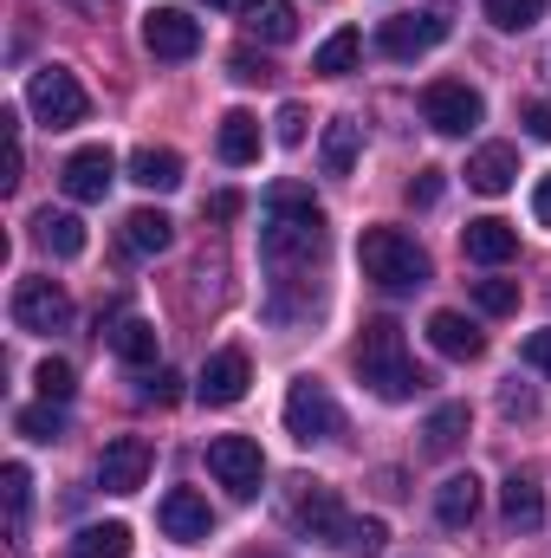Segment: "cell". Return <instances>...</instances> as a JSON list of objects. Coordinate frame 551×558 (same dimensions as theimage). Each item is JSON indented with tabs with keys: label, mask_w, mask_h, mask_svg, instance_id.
Here are the masks:
<instances>
[{
	"label": "cell",
	"mask_w": 551,
	"mask_h": 558,
	"mask_svg": "<svg viewBox=\"0 0 551 558\" xmlns=\"http://www.w3.org/2000/svg\"><path fill=\"white\" fill-rule=\"evenodd\" d=\"M137 397H143V403H162V410H169V403H182V377H175V371H149Z\"/></svg>",
	"instance_id": "obj_38"
},
{
	"label": "cell",
	"mask_w": 551,
	"mask_h": 558,
	"mask_svg": "<svg viewBox=\"0 0 551 558\" xmlns=\"http://www.w3.org/2000/svg\"><path fill=\"white\" fill-rule=\"evenodd\" d=\"M201 215H208V221H234V215H241V195H234V189H221V195H208V202H201Z\"/></svg>",
	"instance_id": "obj_43"
},
{
	"label": "cell",
	"mask_w": 551,
	"mask_h": 558,
	"mask_svg": "<svg viewBox=\"0 0 551 558\" xmlns=\"http://www.w3.org/2000/svg\"><path fill=\"white\" fill-rule=\"evenodd\" d=\"M26 111H33L46 131H72V124L91 118V98H85V85H78L65 65H39V72L26 78Z\"/></svg>",
	"instance_id": "obj_4"
},
{
	"label": "cell",
	"mask_w": 551,
	"mask_h": 558,
	"mask_svg": "<svg viewBox=\"0 0 551 558\" xmlns=\"http://www.w3.org/2000/svg\"><path fill=\"white\" fill-rule=\"evenodd\" d=\"M461 254H467L474 267H506V260L519 254V228L500 221V215H480V221L461 228Z\"/></svg>",
	"instance_id": "obj_16"
},
{
	"label": "cell",
	"mask_w": 551,
	"mask_h": 558,
	"mask_svg": "<svg viewBox=\"0 0 551 558\" xmlns=\"http://www.w3.org/2000/svg\"><path fill=\"white\" fill-rule=\"evenodd\" d=\"M532 215H539V228H551V175H539V189H532Z\"/></svg>",
	"instance_id": "obj_45"
},
{
	"label": "cell",
	"mask_w": 551,
	"mask_h": 558,
	"mask_svg": "<svg viewBox=\"0 0 551 558\" xmlns=\"http://www.w3.org/2000/svg\"><path fill=\"white\" fill-rule=\"evenodd\" d=\"M143 481H149V441H143V435L105 441V454H98V487H105V494H137Z\"/></svg>",
	"instance_id": "obj_13"
},
{
	"label": "cell",
	"mask_w": 551,
	"mask_h": 558,
	"mask_svg": "<svg viewBox=\"0 0 551 558\" xmlns=\"http://www.w3.org/2000/svg\"><path fill=\"white\" fill-rule=\"evenodd\" d=\"M441 189H448V175H441V169H421V175L409 182V202H415V208H434V202H441Z\"/></svg>",
	"instance_id": "obj_40"
},
{
	"label": "cell",
	"mask_w": 551,
	"mask_h": 558,
	"mask_svg": "<svg viewBox=\"0 0 551 558\" xmlns=\"http://www.w3.org/2000/svg\"><path fill=\"white\" fill-rule=\"evenodd\" d=\"M480 7H487V20H493L500 33H526V26L546 20V0H480Z\"/></svg>",
	"instance_id": "obj_32"
},
{
	"label": "cell",
	"mask_w": 551,
	"mask_h": 558,
	"mask_svg": "<svg viewBox=\"0 0 551 558\" xmlns=\"http://www.w3.org/2000/svg\"><path fill=\"white\" fill-rule=\"evenodd\" d=\"M305 124H311V118H305V105H279V118H273V137L285 143V149H298V143H305Z\"/></svg>",
	"instance_id": "obj_39"
},
{
	"label": "cell",
	"mask_w": 551,
	"mask_h": 558,
	"mask_svg": "<svg viewBox=\"0 0 551 558\" xmlns=\"http://www.w3.org/2000/svg\"><path fill=\"white\" fill-rule=\"evenodd\" d=\"M338 428H344L338 397L318 377H292V390H285V435L298 448H318V441H338Z\"/></svg>",
	"instance_id": "obj_5"
},
{
	"label": "cell",
	"mask_w": 551,
	"mask_h": 558,
	"mask_svg": "<svg viewBox=\"0 0 551 558\" xmlns=\"http://www.w3.org/2000/svg\"><path fill=\"white\" fill-rule=\"evenodd\" d=\"M357 52H364V33L344 26V33H331V39L311 52V72H318V78H344V72H357Z\"/></svg>",
	"instance_id": "obj_28"
},
{
	"label": "cell",
	"mask_w": 551,
	"mask_h": 558,
	"mask_svg": "<svg viewBox=\"0 0 551 558\" xmlns=\"http://www.w3.org/2000/svg\"><path fill=\"white\" fill-rule=\"evenodd\" d=\"M500 513H506V526H519V533L546 526V487H539L532 474H506V487H500Z\"/></svg>",
	"instance_id": "obj_22"
},
{
	"label": "cell",
	"mask_w": 551,
	"mask_h": 558,
	"mask_svg": "<svg viewBox=\"0 0 551 558\" xmlns=\"http://www.w3.org/2000/svg\"><path fill=\"white\" fill-rule=\"evenodd\" d=\"M72 558H131V526H124V520L85 526V533L72 539Z\"/></svg>",
	"instance_id": "obj_29"
},
{
	"label": "cell",
	"mask_w": 551,
	"mask_h": 558,
	"mask_svg": "<svg viewBox=\"0 0 551 558\" xmlns=\"http://www.w3.org/2000/svg\"><path fill=\"white\" fill-rule=\"evenodd\" d=\"M260 254L273 274V318H285V292L311 274V260L325 254V208L311 202L305 182H273L267 189V228H260Z\"/></svg>",
	"instance_id": "obj_1"
},
{
	"label": "cell",
	"mask_w": 551,
	"mask_h": 558,
	"mask_svg": "<svg viewBox=\"0 0 551 558\" xmlns=\"http://www.w3.org/2000/svg\"><path fill=\"white\" fill-rule=\"evenodd\" d=\"M519 357H526L532 371H546V377H551V331H532V338L519 344Z\"/></svg>",
	"instance_id": "obj_42"
},
{
	"label": "cell",
	"mask_w": 551,
	"mask_h": 558,
	"mask_svg": "<svg viewBox=\"0 0 551 558\" xmlns=\"http://www.w3.org/2000/svg\"><path fill=\"white\" fill-rule=\"evenodd\" d=\"M208 474H215L234 500H254L260 481H267V454H260V441H247V435H215V441H208Z\"/></svg>",
	"instance_id": "obj_7"
},
{
	"label": "cell",
	"mask_w": 551,
	"mask_h": 558,
	"mask_svg": "<svg viewBox=\"0 0 551 558\" xmlns=\"http://www.w3.org/2000/svg\"><path fill=\"white\" fill-rule=\"evenodd\" d=\"M143 46L156 59H195L201 52V20L188 7H149L143 13Z\"/></svg>",
	"instance_id": "obj_11"
},
{
	"label": "cell",
	"mask_w": 551,
	"mask_h": 558,
	"mask_svg": "<svg viewBox=\"0 0 551 558\" xmlns=\"http://www.w3.org/2000/svg\"><path fill=\"white\" fill-rule=\"evenodd\" d=\"M33 384H39V397H46V403H65V397L78 390V377H72V364H65V357H46V364L33 371Z\"/></svg>",
	"instance_id": "obj_35"
},
{
	"label": "cell",
	"mask_w": 551,
	"mask_h": 558,
	"mask_svg": "<svg viewBox=\"0 0 551 558\" xmlns=\"http://www.w3.org/2000/svg\"><path fill=\"white\" fill-rule=\"evenodd\" d=\"M156 520H162V533H169L175 546H208V533H215V513H208V500H201L195 487H169Z\"/></svg>",
	"instance_id": "obj_15"
},
{
	"label": "cell",
	"mask_w": 551,
	"mask_h": 558,
	"mask_svg": "<svg viewBox=\"0 0 551 558\" xmlns=\"http://www.w3.org/2000/svg\"><path fill=\"white\" fill-rule=\"evenodd\" d=\"M13 325L33 331V338L65 331V325H72V299H65V286H52V279H20V286H13Z\"/></svg>",
	"instance_id": "obj_9"
},
{
	"label": "cell",
	"mask_w": 551,
	"mask_h": 558,
	"mask_svg": "<svg viewBox=\"0 0 551 558\" xmlns=\"http://www.w3.org/2000/svg\"><path fill=\"white\" fill-rule=\"evenodd\" d=\"M215 149H221V162L247 169V162L260 156V118H254V111H228L221 131H215Z\"/></svg>",
	"instance_id": "obj_24"
},
{
	"label": "cell",
	"mask_w": 551,
	"mask_h": 558,
	"mask_svg": "<svg viewBox=\"0 0 551 558\" xmlns=\"http://www.w3.org/2000/svg\"><path fill=\"white\" fill-rule=\"evenodd\" d=\"M357 267H364L370 286H383V292H415V286H428V254L415 247V234H403V228H364Z\"/></svg>",
	"instance_id": "obj_3"
},
{
	"label": "cell",
	"mask_w": 551,
	"mask_h": 558,
	"mask_svg": "<svg viewBox=\"0 0 551 558\" xmlns=\"http://www.w3.org/2000/svg\"><path fill=\"white\" fill-rule=\"evenodd\" d=\"M513 175H519V149L513 143H487L480 156H467V189H480V195H506Z\"/></svg>",
	"instance_id": "obj_18"
},
{
	"label": "cell",
	"mask_w": 551,
	"mask_h": 558,
	"mask_svg": "<svg viewBox=\"0 0 551 558\" xmlns=\"http://www.w3.org/2000/svg\"><path fill=\"white\" fill-rule=\"evenodd\" d=\"M0 487H7V520H13V533H20V526H26V500H33V474H26L20 461H7Z\"/></svg>",
	"instance_id": "obj_36"
},
{
	"label": "cell",
	"mask_w": 551,
	"mask_h": 558,
	"mask_svg": "<svg viewBox=\"0 0 551 558\" xmlns=\"http://www.w3.org/2000/svg\"><path fill=\"white\" fill-rule=\"evenodd\" d=\"M247 384H254L247 351H215V357L201 364V377H195V397H201L208 410H234V403L247 397Z\"/></svg>",
	"instance_id": "obj_12"
},
{
	"label": "cell",
	"mask_w": 551,
	"mask_h": 558,
	"mask_svg": "<svg viewBox=\"0 0 551 558\" xmlns=\"http://www.w3.org/2000/svg\"><path fill=\"white\" fill-rule=\"evenodd\" d=\"M338 553H344V558H383V553H390V526H383V520H351Z\"/></svg>",
	"instance_id": "obj_31"
},
{
	"label": "cell",
	"mask_w": 551,
	"mask_h": 558,
	"mask_svg": "<svg viewBox=\"0 0 551 558\" xmlns=\"http://www.w3.org/2000/svg\"><path fill=\"white\" fill-rule=\"evenodd\" d=\"M234 20H241L254 39H267V46H285V39L298 33L292 0H234Z\"/></svg>",
	"instance_id": "obj_17"
},
{
	"label": "cell",
	"mask_w": 551,
	"mask_h": 558,
	"mask_svg": "<svg viewBox=\"0 0 551 558\" xmlns=\"http://www.w3.org/2000/svg\"><path fill=\"white\" fill-rule=\"evenodd\" d=\"M428 344L441 351V357H454V364H474V357H487V338L461 318V312H434L428 318Z\"/></svg>",
	"instance_id": "obj_19"
},
{
	"label": "cell",
	"mask_w": 551,
	"mask_h": 558,
	"mask_svg": "<svg viewBox=\"0 0 551 558\" xmlns=\"http://www.w3.org/2000/svg\"><path fill=\"white\" fill-rule=\"evenodd\" d=\"M228 72H234L241 85H260V78H273V65H267V59H254V52H234V59H228Z\"/></svg>",
	"instance_id": "obj_41"
},
{
	"label": "cell",
	"mask_w": 551,
	"mask_h": 558,
	"mask_svg": "<svg viewBox=\"0 0 551 558\" xmlns=\"http://www.w3.org/2000/svg\"><path fill=\"white\" fill-rule=\"evenodd\" d=\"M546 72H551V52H546Z\"/></svg>",
	"instance_id": "obj_46"
},
{
	"label": "cell",
	"mask_w": 551,
	"mask_h": 558,
	"mask_svg": "<svg viewBox=\"0 0 551 558\" xmlns=\"http://www.w3.org/2000/svg\"><path fill=\"white\" fill-rule=\"evenodd\" d=\"M357 149H364V124L357 118H331L325 124V143H318V162H325V175H351L357 169Z\"/></svg>",
	"instance_id": "obj_23"
},
{
	"label": "cell",
	"mask_w": 551,
	"mask_h": 558,
	"mask_svg": "<svg viewBox=\"0 0 551 558\" xmlns=\"http://www.w3.org/2000/svg\"><path fill=\"white\" fill-rule=\"evenodd\" d=\"M13 428H20L26 441H59V435H65V410H59V403H33V410L13 416Z\"/></svg>",
	"instance_id": "obj_33"
},
{
	"label": "cell",
	"mask_w": 551,
	"mask_h": 558,
	"mask_svg": "<svg viewBox=\"0 0 551 558\" xmlns=\"http://www.w3.org/2000/svg\"><path fill=\"white\" fill-rule=\"evenodd\" d=\"M467 428H474V410H467V403H441L434 416L421 422V448H428V454H454V448L467 441Z\"/></svg>",
	"instance_id": "obj_26"
},
{
	"label": "cell",
	"mask_w": 551,
	"mask_h": 558,
	"mask_svg": "<svg viewBox=\"0 0 551 558\" xmlns=\"http://www.w3.org/2000/svg\"><path fill=\"white\" fill-rule=\"evenodd\" d=\"M500 416L506 422H539V397H532V384H500Z\"/></svg>",
	"instance_id": "obj_37"
},
{
	"label": "cell",
	"mask_w": 551,
	"mask_h": 558,
	"mask_svg": "<svg viewBox=\"0 0 551 558\" xmlns=\"http://www.w3.org/2000/svg\"><path fill=\"white\" fill-rule=\"evenodd\" d=\"M357 377H364V390L383 397V403H409L415 390H428V371L409 357L396 318H370V325H364V338H357Z\"/></svg>",
	"instance_id": "obj_2"
},
{
	"label": "cell",
	"mask_w": 551,
	"mask_h": 558,
	"mask_svg": "<svg viewBox=\"0 0 551 558\" xmlns=\"http://www.w3.org/2000/svg\"><path fill=\"white\" fill-rule=\"evenodd\" d=\"M526 131L539 143H551V98H539V105H526Z\"/></svg>",
	"instance_id": "obj_44"
},
{
	"label": "cell",
	"mask_w": 551,
	"mask_h": 558,
	"mask_svg": "<svg viewBox=\"0 0 551 558\" xmlns=\"http://www.w3.org/2000/svg\"><path fill=\"white\" fill-rule=\"evenodd\" d=\"M131 182L149 189V195L182 189V156H175V149H137V156H131Z\"/></svg>",
	"instance_id": "obj_27"
},
{
	"label": "cell",
	"mask_w": 551,
	"mask_h": 558,
	"mask_svg": "<svg viewBox=\"0 0 551 558\" xmlns=\"http://www.w3.org/2000/svg\"><path fill=\"white\" fill-rule=\"evenodd\" d=\"M65 195L72 202H105L111 195V182H118V156L105 149V143H85L78 156H65Z\"/></svg>",
	"instance_id": "obj_14"
},
{
	"label": "cell",
	"mask_w": 551,
	"mask_h": 558,
	"mask_svg": "<svg viewBox=\"0 0 551 558\" xmlns=\"http://www.w3.org/2000/svg\"><path fill=\"white\" fill-rule=\"evenodd\" d=\"M448 39V13L441 7H428V13H390L383 26H377V46L390 52V59H421V52H434Z\"/></svg>",
	"instance_id": "obj_10"
},
{
	"label": "cell",
	"mask_w": 551,
	"mask_h": 558,
	"mask_svg": "<svg viewBox=\"0 0 551 558\" xmlns=\"http://www.w3.org/2000/svg\"><path fill=\"white\" fill-rule=\"evenodd\" d=\"M480 118H487V105H480V92L461 85V78H434V85L421 92V124L441 131V137H467Z\"/></svg>",
	"instance_id": "obj_8"
},
{
	"label": "cell",
	"mask_w": 551,
	"mask_h": 558,
	"mask_svg": "<svg viewBox=\"0 0 551 558\" xmlns=\"http://www.w3.org/2000/svg\"><path fill=\"white\" fill-rule=\"evenodd\" d=\"M111 351L124 364H156V325L149 318H118L111 325Z\"/></svg>",
	"instance_id": "obj_30"
},
{
	"label": "cell",
	"mask_w": 551,
	"mask_h": 558,
	"mask_svg": "<svg viewBox=\"0 0 551 558\" xmlns=\"http://www.w3.org/2000/svg\"><path fill=\"white\" fill-rule=\"evenodd\" d=\"M474 305L493 312V318L519 312V279H474Z\"/></svg>",
	"instance_id": "obj_34"
},
{
	"label": "cell",
	"mask_w": 551,
	"mask_h": 558,
	"mask_svg": "<svg viewBox=\"0 0 551 558\" xmlns=\"http://www.w3.org/2000/svg\"><path fill=\"white\" fill-rule=\"evenodd\" d=\"M169 241H175V221H169L162 208H137V215H124V254L149 260V254H162Z\"/></svg>",
	"instance_id": "obj_25"
},
{
	"label": "cell",
	"mask_w": 551,
	"mask_h": 558,
	"mask_svg": "<svg viewBox=\"0 0 551 558\" xmlns=\"http://www.w3.org/2000/svg\"><path fill=\"white\" fill-rule=\"evenodd\" d=\"M285 513H292V526H298L305 539L344 546V526H351V513L338 507V487H325V481L298 474V481H292V494H285Z\"/></svg>",
	"instance_id": "obj_6"
},
{
	"label": "cell",
	"mask_w": 551,
	"mask_h": 558,
	"mask_svg": "<svg viewBox=\"0 0 551 558\" xmlns=\"http://www.w3.org/2000/svg\"><path fill=\"white\" fill-rule=\"evenodd\" d=\"M33 241H39L46 254H59V260H78V254H85V221L65 215V208H39V215H33Z\"/></svg>",
	"instance_id": "obj_20"
},
{
	"label": "cell",
	"mask_w": 551,
	"mask_h": 558,
	"mask_svg": "<svg viewBox=\"0 0 551 558\" xmlns=\"http://www.w3.org/2000/svg\"><path fill=\"white\" fill-rule=\"evenodd\" d=\"M474 513H480V481H474V474H448V481L434 487V520H441L448 533H461V526H474Z\"/></svg>",
	"instance_id": "obj_21"
}]
</instances>
